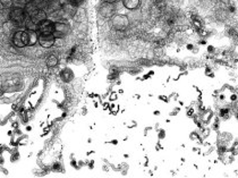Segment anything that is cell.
Masks as SVG:
<instances>
[{
	"label": "cell",
	"instance_id": "6da1fadb",
	"mask_svg": "<svg viewBox=\"0 0 238 178\" xmlns=\"http://www.w3.org/2000/svg\"><path fill=\"white\" fill-rule=\"evenodd\" d=\"M39 40L38 34L34 30H25V31H20L17 32L14 35V44L16 47H29V45H34Z\"/></svg>",
	"mask_w": 238,
	"mask_h": 178
},
{
	"label": "cell",
	"instance_id": "7a4b0ae2",
	"mask_svg": "<svg viewBox=\"0 0 238 178\" xmlns=\"http://www.w3.org/2000/svg\"><path fill=\"white\" fill-rule=\"evenodd\" d=\"M29 17L33 25H39L41 22L45 21V13L39 8H29Z\"/></svg>",
	"mask_w": 238,
	"mask_h": 178
},
{
	"label": "cell",
	"instance_id": "3957f363",
	"mask_svg": "<svg viewBox=\"0 0 238 178\" xmlns=\"http://www.w3.org/2000/svg\"><path fill=\"white\" fill-rule=\"evenodd\" d=\"M10 20L17 24H22L26 21V14L22 8H15L10 11Z\"/></svg>",
	"mask_w": 238,
	"mask_h": 178
},
{
	"label": "cell",
	"instance_id": "277c9868",
	"mask_svg": "<svg viewBox=\"0 0 238 178\" xmlns=\"http://www.w3.org/2000/svg\"><path fill=\"white\" fill-rule=\"evenodd\" d=\"M39 31L41 34H53L54 32V23L50 21H43L39 25Z\"/></svg>",
	"mask_w": 238,
	"mask_h": 178
},
{
	"label": "cell",
	"instance_id": "5b68a950",
	"mask_svg": "<svg viewBox=\"0 0 238 178\" xmlns=\"http://www.w3.org/2000/svg\"><path fill=\"white\" fill-rule=\"evenodd\" d=\"M56 40V36L53 34H41V36L39 38V42L43 48H50L53 45Z\"/></svg>",
	"mask_w": 238,
	"mask_h": 178
},
{
	"label": "cell",
	"instance_id": "8992f818",
	"mask_svg": "<svg viewBox=\"0 0 238 178\" xmlns=\"http://www.w3.org/2000/svg\"><path fill=\"white\" fill-rule=\"evenodd\" d=\"M68 32V26L66 24H62V23H54V32H53V35L57 38L59 35H64Z\"/></svg>",
	"mask_w": 238,
	"mask_h": 178
},
{
	"label": "cell",
	"instance_id": "52a82bcc",
	"mask_svg": "<svg viewBox=\"0 0 238 178\" xmlns=\"http://www.w3.org/2000/svg\"><path fill=\"white\" fill-rule=\"evenodd\" d=\"M127 24H128L127 18L124 17V16H118V17L114 18V27H116V29H119V30H123Z\"/></svg>",
	"mask_w": 238,
	"mask_h": 178
},
{
	"label": "cell",
	"instance_id": "ba28073f",
	"mask_svg": "<svg viewBox=\"0 0 238 178\" xmlns=\"http://www.w3.org/2000/svg\"><path fill=\"white\" fill-rule=\"evenodd\" d=\"M123 3L127 9H136L140 6V0H123Z\"/></svg>",
	"mask_w": 238,
	"mask_h": 178
},
{
	"label": "cell",
	"instance_id": "9c48e42d",
	"mask_svg": "<svg viewBox=\"0 0 238 178\" xmlns=\"http://www.w3.org/2000/svg\"><path fill=\"white\" fill-rule=\"evenodd\" d=\"M57 64H58L57 57L53 56V54H50V56L48 57V59H47V65H48L49 67H53V66H56Z\"/></svg>",
	"mask_w": 238,
	"mask_h": 178
},
{
	"label": "cell",
	"instance_id": "30bf717a",
	"mask_svg": "<svg viewBox=\"0 0 238 178\" xmlns=\"http://www.w3.org/2000/svg\"><path fill=\"white\" fill-rule=\"evenodd\" d=\"M1 3H2L5 7H9L11 3H13V0H1Z\"/></svg>",
	"mask_w": 238,
	"mask_h": 178
},
{
	"label": "cell",
	"instance_id": "8fae6325",
	"mask_svg": "<svg viewBox=\"0 0 238 178\" xmlns=\"http://www.w3.org/2000/svg\"><path fill=\"white\" fill-rule=\"evenodd\" d=\"M228 112H229V110H228V109H222V110L220 111V116H222V117H223L225 115H227Z\"/></svg>",
	"mask_w": 238,
	"mask_h": 178
},
{
	"label": "cell",
	"instance_id": "7c38bea8",
	"mask_svg": "<svg viewBox=\"0 0 238 178\" xmlns=\"http://www.w3.org/2000/svg\"><path fill=\"white\" fill-rule=\"evenodd\" d=\"M69 1H70L72 3H80L82 0H69Z\"/></svg>",
	"mask_w": 238,
	"mask_h": 178
},
{
	"label": "cell",
	"instance_id": "4fadbf2b",
	"mask_svg": "<svg viewBox=\"0 0 238 178\" xmlns=\"http://www.w3.org/2000/svg\"><path fill=\"white\" fill-rule=\"evenodd\" d=\"M207 50H209V52H213V51H214V48H213V47H211V45H210V47H209V48H207Z\"/></svg>",
	"mask_w": 238,
	"mask_h": 178
},
{
	"label": "cell",
	"instance_id": "5bb4252c",
	"mask_svg": "<svg viewBox=\"0 0 238 178\" xmlns=\"http://www.w3.org/2000/svg\"><path fill=\"white\" fill-rule=\"evenodd\" d=\"M209 133H210V131H209V129H205V131H204V133H203V136H207V135H209Z\"/></svg>",
	"mask_w": 238,
	"mask_h": 178
},
{
	"label": "cell",
	"instance_id": "9a60e30c",
	"mask_svg": "<svg viewBox=\"0 0 238 178\" xmlns=\"http://www.w3.org/2000/svg\"><path fill=\"white\" fill-rule=\"evenodd\" d=\"M104 1H105V2H109V3H114L117 0H104Z\"/></svg>",
	"mask_w": 238,
	"mask_h": 178
},
{
	"label": "cell",
	"instance_id": "2e32d148",
	"mask_svg": "<svg viewBox=\"0 0 238 178\" xmlns=\"http://www.w3.org/2000/svg\"><path fill=\"white\" fill-rule=\"evenodd\" d=\"M187 49H188V50H192V49H193V45H192V44H188V45H187Z\"/></svg>",
	"mask_w": 238,
	"mask_h": 178
},
{
	"label": "cell",
	"instance_id": "e0dca14e",
	"mask_svg": "<svg viewBox=\"0 0 238 178\" xmlns=\"http://www.w3.org/2000/svg\"><path fill=\"white\" fill-rule=\"evenodd\" d=\"M116 98H117V95L116 94H111V98H110V99H111V100H114Z\"/></svg>",
	"mask_w": 238,
	"mask_h": 178
},
{
	"label": "cell",
	"instance_id": "ac0fdd59",
	"mask_svg": "<svg viewBox=\"0 0 238 178\" xmlns=\"http://www.w3.org/2000/svg\"><path fill=\"white\" fill-rule=\"evenodd\" d=\"M236 99H237V96H236V95H232V96H231V100H236Z\"/></svg>",
	"mask_w": 238,
	"mask_h": 178
},
{
	"label": "cell",
	"instance_id": "d6986e66",
	"mask_svg": "<svg viewBox=\"0 0 238 178\" xmlns=\"http://www.w3.org/2000/svg\"><path fill=\"white\" fill-rule=\"evenodd\" d=\"M27 1H34V0H27Z\"/></svg>",
	"mask_w": 238,
	"mask_h": 178
}]
</instances>
